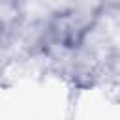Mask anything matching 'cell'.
Here are the masks:
<instances>
[{
  "label": "cell",
  "mask_w": 120,
  "mask_h": 120,
  "mask_svg": "<svg viewBox=\"0 0 120 120\" xmlns=\"http://www.w3.org/2000/svg\"><path fill=\"white\" fill-rule=\"evenodd\" d=\"M21 21V9L13 0H0V32L13 30Z\"/></svg>",
  "instance_id": "2"
},
{
  "label": "cell",
  "mask_w": 120,
  "mask_h": 120,
  "mask_svg": "<svg viewBox=\"0 0 120 120\" xmlns=\"http://www.w3.org/2000/svg\"><path fill=\"white\" fill-rule=\"evenodd\" d=\"M105 11V0H71L69 8L51 19L49 32L58 45L77 49L96 28Z\"/></svg>",
  "instance_id": "1"
}]
</instances>
